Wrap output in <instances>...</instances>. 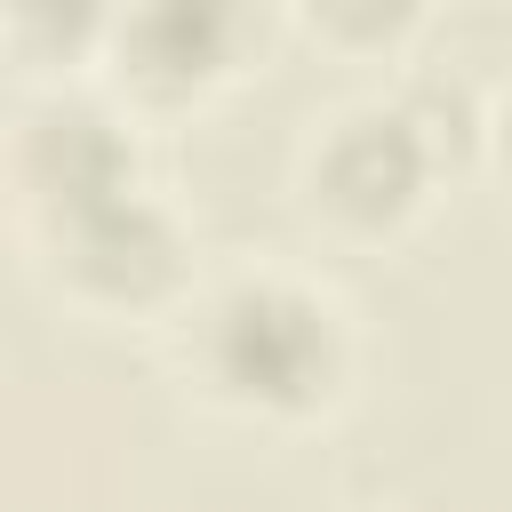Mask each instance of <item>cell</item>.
<instances>
[{
  "label": "cell",
  "instance_id": "cell-1",
  "mask_svg": "<svg viewBox=\"0 0 512 512\" xmlns=\"http://www.w3.org/2000/svg\"><path fill=\"white\" fill-rule=\"evenodd\" d=\"M208 376L248 408H312L336 384V312L304 288L248 280L208 312Z\"/></svg>",
  "mask_w": 512,
  "mask_h": 512
},
{
  "label": "cell",
  "instance_id": "cell-2",
  "mask_svg": "<svg viewBox=\"0 0 512 512\" xmlns=\"http://www.w3.org/2000/svg\"><path fill=\"white\" fill-rule=\"evenodd\" d=\"M256 40V0H136L120 16V64L152 96L208 88Z\"/></svg>",
  "mask_w": 512,
  "mask_h": 512
},
{
  "label": "cell",
  "instance_id": "cell-3",
  "mask_svg": "<svg viewBox=\"0 0 512 512\" xmlns=\"http://www.w3.org/2000/svg\"><path fill=\"white\" fill-rule=\"evenodd\" d=\"M424 168H432V152H424V136L408 128V112H352V120L328 136L312 184H320V200H328L336 216H352V224H392V216L416 200Z\"/></svg>",
  "mask_w": 512,
  "mask_h": 512
},
{
  "label": "cell",
  "instance_id": "cell-4",
  "mask_svg": "<svg viewBox=\"0 0 512 512\" xmlns=\"http://www.w3.org/2000/svg\"><path fill=\"white\" fill-rule=\"evenodd\" d=\"M56 256L96 296H152L176 272V232L136 192H112V200H88V208L56 216Z\"/></svg>",
  "mask_w": 512,
  "mask_h": 512
},
{
  "label": "cell",
  "instance_id": "cell-5",
  "mask_svg": "<svg viewBox=\"0 0 512 512\" xmlns=\"http://www.w3.org/2000/svg\"><path fill=\"white\" fill-rule=\"evenodd\" d=\"M88 152H96V160H128V144H120V128H112L104 112H88V104H48V112L32 120V136H24V168H32V184H40V200H48L56 216L128 192V184L96 176Z\"/></svg>",
  "mask_w": 512,
  "mask_h": 512
},
{
  "label": "cell",
  "instance_id": "cell-6",
  "mask_svg": "<svg viewBox=\"0 0 512 512\" xmlns=\"http://www.w3.org/2000/svg\"><path fill=\"white\" fill-rule=\"evenodd\" d=\"M312 16L328 32H344V40H392L416 16V0H312Z\"/></svg>",
  "mask_w": 512,
  "mask_h": 512
},
{
  "label": "cell",
  "instance_id": "cell-7",
  "mask_svg": "<svg viewBox=\"0 0 512 512\" xmlns=\"http://www.w3.org/2000/svg\"><path fill=\"white\" fill-rule=\"evenodd\" d=\"M504 168H512V120H504Z\"/></svg>",
  "mask_w": 512,
  "mask_h": 512
}]
</instances>
